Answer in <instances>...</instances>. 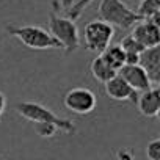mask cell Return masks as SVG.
Here are the masks:
<instances>
[{
	"label": "cell",
	"mask_w": 160,
	"mask_h": 160,
	"mask_svg": "<svg viewBox=\"0 0 160 160\" xmlns=\"http://www.w3.org/2000/svg\"><path fill=\"white\" fill-rule=\"evenodd\" d=\"M74 3H75V0H61V8L69 10V8H71Z\"/></svg>",
	"instance_id": "603a6c76"
},
{
	"label": "cell",
	"mask_w": 160,
	"mask_h": 160,
	"mask_svg": "<svg viewBox=\"0 0 160 160\" xmlns=\"http://www.w3.org/2000/svg\"><path fill=\"white\" fill-rule=\"evenodd\" d=\"M98 104L96 94L90 90V88H83V87H77L69 90L64 98H63V105L66 110L78 115V116H85L94 112Z\"/></svg>",
	"instance_id": "8992f818"
},
{
	"label": "cell",
	"mask_w": 160,
	"mask_h": 160,
	"mask_svg": "<svg viewBox=\"0 0 160 160\" xmlns=\"http://www.w3.org/2000/svg\"><path fill=\"white\" fill-rule=\"evenodd\" d=\"M138 64L144 69L151 83L157 87L160 83V47L155 46L151 49H144L140 53Z\"/></svg>",
	"instance_id": "9c48e42d"
},
{
	"label": "cell",
	"mask_w": 160,
	"mask_h": 160,
	"mask_svg": "<svg viewBox=\"0 0 160 160\" xmlns=\"http://www.w3.org/2000/svg\"><path fill=\"white\" fill-rule=\"evenodd\" d=\"M90 69H91V75L94 77V80H98V82H101V83H104V85L118 74V72H116L115 69H112L99 55L91 61Z\"/></svg>",
	"instance_id": "4fadbf2b"
},
{
	"label": "cell",
	"mask_w": 160,
	"mask_h": 160,
	"mask_svg": "<svg viewBox=\"0 0 160 160\" xmlns=\"http://www.w3.org/2000/svg\"><path fill=\"white\" fill-rule=\"evenodd\" d=\"M118 74L127 82V85L137 91V93H143V91H148L151 90L154 85L151 83V80L148 78L144 69L140 66V64H124Z\"/></svg>",
	"instance_id": "52a82bcc"
},
{
	"label": "cell",
	"mask_w": 160,
	"mask_h": 160,
	"mask_svg": "<svg viewBox=\"0 0 160 160\" xmlns=\"http://www.w3.org/2000/svg\"><path fill=\"white\" fill-rule=\"evenodd\" d=\"M35 130L42 138H52L58 132V129L52 124H35Z\"/></svg>",
	"instance_id": "ac0fdd59"
},
{
	"label": "cell",
	"mask_w": 160,
	"mask_h": 160,
	"mask_svg": "<svg viewBox=\"0 0 160 160\" xmlns=\"http://www.w3.org/2000/svg\"><path fill=\"white\" fill-rule=\"evenodd\" d=\"M91 2H93V0H75V3H74L69 10H66L68 18L72 19V21H77L80 16H82V13L85 11V8H87Z\"/></svg>",
	"instance_id": "2e32d148"
},
{
	"label": "cell",
	"mask_w": 160,
	"mask_h": 160,
	"mask_svg": "<svg viewBox=\"0 0 160 160\" xmlns=\"http://www.w3.org/2000/svg\"><path fill=\"white\" fill-rule=\"evenodd\" d=\"M144 49H151L160 44V25L152 21H140L133 25L130 33Z\"/></svg>",
	"instance_id": "ba28073f"
},
{
	"label": "cell",
	"mask_w": 160,
	"mask_h": 160,
	"mask_svg": "<svg viewBox=\"0 0 160 160\" xmlns=\"http://www.w3.org/2000/svg\"><path fill=\"white\" fill-rule=\"evenodd\" d=\"M116 160H133V152L130 149H119L116 154Z\"/></svg>",
	"instance_id": "d6986e66"
},
{
	"label": "cell",
	"mask_w": 160,
	"mask_h": 160,
	"mask_svg": "<svg viewBox=\"0 0 160 160\" xmlns=\"http://www.w3.org/2000/svg\"><path fill=\"white\" fill-rule=\"evenodd\" d=\"M146 157L149 160H160V138H154L146 146Z\"/></svg>",
	"instance_id": "e0dca14e"
},
{
	"label": "cell",
	"mask_w": 160,
	"mask_h": 160,
	"mask_svg": "<svg viewBox=\"0 0 160 160\" xmlns=\"http://www.w3.org/2000/svg\"><path fill=\"white\" fill-rule=\"evenodd\" d=\"M14 110L25 119L35 122V124H52L55 126L60 132L64 133H74L75 132V124L74 121L68 118H60L57 116L50 108L39 102H18L14 105Z\"/></svg>",
	"instance_id": "6da1fadb"
},
{
	"label": "cell",
	"mask_w": 160,
	"mask_h": 160,
	"mask_svg": "<svg viewBox=\"0 0 160 160\" xmlns=\"http://www.w3.org/2000/svg\"><path fill=\"white\" fill-rule=\"evenodd\" d=\"M49 33L61 44L63 50L69 55L80 47V35L75 21L69 18H60L55 13L49 16Z\"/></svg>",
	"instance_id": "277c9868"
},
{
	"label": "cell",
	"mask_w": 160,
	"mask_h": 160,
	"mask_svg": "<svg viewBox=\"0 0 160 160\" xmlns=\"http://www.w3.org/2000/svg\"><path fill=\"white\" fill-rule=\"evenodd\" d=\"M7 32L33 50H63L61 44L39 25H7Z\"/></svg>",
	"instance_id": "7a4b0ae2"
},
{
	"label": "cell",
	"mask_w": 160,
	"mask_h": 160,
	"mask_svg": "<svg viewBox=\"0 0 160 160\" xmlns=\"http://www.w3.org/2000/svg\"><path fill=\"white\" fill-rule=\"evenodd\" d=\"M98 11L101 21L121 30H129L141 21L137 11L130 10L122 0H101Z\"/></svg>",
	"instance_id": "3957f363"
},
{
	"label": "cell",
	"mask_w": 160,
	"mask_h": 160,
	"mask_svg": "<svg viewBox=\"0 0 160 160\" xmlns=\"http://www.w3.org/2000/svg\"><path fill=\"white\" fill-rule=\"evenodd\" d=\"M138 112L146 118H157L160 113V90L152 87L148 91H143L137 96Z\"/></svg>",
	"instance_id": "30bf717a"
},
{
	"label": "cell",
	"mask_w": 160,
	"mask_h": 160,
	"mask_svg": "<svg viewBox=\"0 0 160 160\" xmlns=\"http://www.w3.org/2000/svg\"><path fill=\"white\" fill-rule=\"evenodd\" d=\"M138 61H140V55L126 53V64H138Z\"/></svg>",
	"instance_id": "ffe728a7"
},
{
	"label": "cell",
	"mask_w": 160,
	"mask_h": 160,
	"mask_svg": "<svg viewBox=\"0 0 160 160\" xmlns=\"http://www.w3.org/2000/svg\"><path fill=\"white\" fill-rule=\"evenodd\" d=\"M105 94L113 99V101H130V102H137V96L138 93L133 91L127 82L119 75L116 74L112 80H108V82L105 83Z\"/></svg>",
	"instance_id": "8fae6325"
},
{
	"label": "cell",
	"mask_w": 160,
	"mask_h": 160,
	"mask_svg": "<svg viewBox=\"0 0 160 160\" xmlns=\"http://www.w3.org/2000/svg\"><path fill=\"white\" fill-rule=\"evenodd\" d=\"M50 7H52V11H53V13L60 11V8H61V0H50Z\"/></svg>",
	"instance_id": "7402d4cb"
},
{
	"label": "cell",
	"mask_w": 160,
	"mask_h": 160,
	"mask_svg": "<svg viewBox=\"0 0 160 160\" xmlns=\"http://www.w3.org/2000/svg\"><path fill=\"white\" fill-rule=\"evenodd\" d=\"M121 49L124 50V53H135V55H140L143 50H144V47L132 36V35H127V36H124L122 39H121Z\"/></svg>",
	"instance_id": "9a60e30c"
},
{
	"label": "cell",
	"mask_w": 160,
	"mask_h": 160,
	"mask_svg": "<svg viewBox=\"0 0 160 160\" xmlns=\"http://www.w3.org/2000/svg\"><path fill=\"white\" fill-rule=\"evenodd\" d=\"M99 57H101L112 69H115L116 72L126 64V53H124V50L121 49L119 44L108 46L102 53H99Z\"/></svg>",
	"instance_id": "7c38bea8"
},
{
	"label": "cell",
	"mask_w": 160,
	"mask_h": 160,
	"mask_svg": "<svg viewBox=\"0 0 160 160\" xmlns=\"http://www.w3.org/2000/svg\"><path fill=\"white\" fill-rule=\"evenodd\" d=\"M137 14L141 21H152L160 25V0H141Z\"/></svg>",
	"instance_id": "5bb4252c"
},
{
	"label": "cell",
	"mask_w": 160,
	"mask_h": 160,
	"mask_svg": "<svg viewBox=\"0 0 160 160\" xmlns=\"http://www.w3.org/2000/svg\"><path fill=\"white\" fill-rule=\"evenodd\" d=\"M113 36H115V28L110 24L101 19H94L88 22L85 27V47L90 52L99 55L110 46Z\"/></svg>",
	"instance_id": "5b68a950"
},
{
	"label": "cell",
	"mask_w": 160,
	"mask_h": 160,
	"mask_svg": "<svg viewBox=\"0 0 160 160\" xmlns=\"http://www.w3.org/2000/svg\"><path fill=\"white\" fill-rule=\"evenodd\" d=\"M5 108H7V98H5V94L2 91H0V118H2Z\"/></svg>",
	"instance_id": "44dd1931"
}]
</instances>
